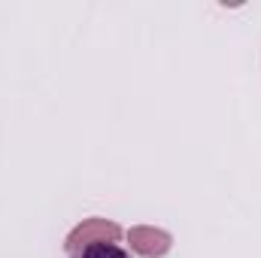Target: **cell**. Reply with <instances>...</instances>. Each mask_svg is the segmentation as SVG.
Here are the masks:
<instances>
[{
    "instance_id": "cell-1",
    "label": "cell",
    "mask_w": 261,
    "mask_h": 258,
    "mask_svg": "<svg viewBox=\"0 0 261 258\" xmlns=\"http://www.w3.org/2000/svg\"><path fill=\"white\" fill-rule=\"evenodd\" d=\"M122 228L113 222V219H100V216H91V219H82L64 240L67 255L79 252V249H88V246H97V243H119L122 240Z\"/></svg>"
},
{
    "instance_id": "cell-2",
    "label": "cell",
    "mask_w": 261,
    "mask_h": 258,
    "mask_svg": "<svg viewBox=\"0 0 261 258\" xmlns=\"http://www.w3.org/2000/svg\"><path fill=\"white\" fill-rule=\"evenodd\" d=\"M125 237H128L130 249H134L137 255H143V258H164L170 249H173L170 231L155 228V225H134V228H128Z\"/></svg>"
},
{
    "instance_id": "cell-3",
    "label": "cell",
    "mask_w": 261,
    "mask_h": 258,
    "mask_svg": "<svg viewBox=\"0 0 261 258\" xmlns=\"http://www.w3.org/2000/svg\"><path fill=\"white\" fill-rule=\"evenodd\" d=\"M70 258H130V252L122 243H97V246H88V249H79Z\"/></svg>"
}]
</instances>
